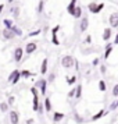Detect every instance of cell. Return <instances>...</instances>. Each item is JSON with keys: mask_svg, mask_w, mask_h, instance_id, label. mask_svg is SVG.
Returning <instances> with one entry per match:
<instances>
[{"mask_svg": "<svg viewBox=\"0 0 118 124\" xmlns=\"http://www.w3.org/2000/svg\"><path fill=\"white\" fill-rule=\"evenodd\" d=\"M97 4H99V3H96V1H90L89 4H88V10H89V13H92V14H96Z\"/></svg>", "mask_w": 118, "mask_h": 124, "instance_id": "obj_17", "label": "cell"}, {"mask_svg": "<svg viewBox=\"0 0 118 124\" xmlns=\"http://www.w3.org/2000/svg\"><path fill=\"white\" fill-rule=\"evenodd\" d=\"M111 53H112V45L111 43H107V46H106V50H104V54H103V57L104 59H108V57L111 56Z\"/></svg>", "mask_w": 118, "mask_h": 124, "instance_id": "obj_12", "label": "cell"}, {"mask_svg": "<svg viewBox=\"0 0 118 124\" xmlns=\"http://www.w3.org/2000/svg\"><path fill=\"white\" fill-rule=\"evenodd\" d=\"M103 8H104V3H99V4H97V8H96V14H99Z\"/></svg>", "mask_w": 118, "mask_h": 124, "instance_id": "obj_36", "label": "cell"}, {"mask_svg": "<svg viewBox=\"0 0 118 124\" xmlns=\"http://www.w3.org/2000/svg\"><path fill=\"white\" fill-rule=\"evenodd\" d=\"M108 23H110V27H111V28H118V11L110 14Z\"/></svg>", "mask_w": 118, "mask_h": 124, "instance_id": "obj_3", "label": "cell"}, {"mask_svg": "<svg viewBox=\"0 0 118 124\" xmlns=\"http://www.w3.org/2000/svg\"><path fill=\"white\" fill-rule=\"evenodd\" d=\"M92 66H93V67H97V66H100V59H99V57H95V59L92 60Z\"/></svg>", "mask_w": 118, "mask_h": 124, "instance_id": "obj_33", "label": "cell"}, {"mask_svg": "<svg viewBox=\"0 0 118 124\" xmlns=\"http://www.w3.org/2000/svg\"><path fill=\"white\" fill-rule=\"evenodd\" d=\"M83 43L85 45H90V43H92V36H90V35H86V36H85Z\"/></svg>", "mask_w": 118, "mask_h": 124, "instance_id": "obj_35", "label": "cell"}, {"mask_svg": "<svg viewBox=\"0 0 118 124\" xmlns=\"http://www.w3.org/2000/svg\"><path fill=\"white\" fill-rule=\"evenodd\" d=\"M76 79H78L76 75H71V77H68V78H67V84L69 85V86H72V85H75Z\"/></svg>", "mask_w": 118, "mask_h": 124, "instance_id": "obj_22", "label": "cell"}, {"mask_svg": "<svg viewBox=\"0 0 118 124\" xmlns=\"http://www.w3.org/2000/svg\"><path fill=\"white\" fill-rule=\"evenodd\" d=\"M8 116H10V123L11 124H18L20 123V113L18 112L11 110V112L8 113Z\"/></svg>", "mask_w": 118, "mask_h": 124, "instance_id": "obj_7", "label": "cell"}, {"mask_svg": "<svg viewBox=\"0 0 118 124\" xmlns=\"http://www.w3.org/2000/svg\"><path fill=\"white\" fill-rule=\"evenodd\" d=\"M32 75H35V74L31 73L29 70H21V77H22V78H31Z\"/></svg>", "mask_w": 118, "mask_h": 124, "instance_id": "obj_21", "label": "cell"}, {"mask_svg": "<svg viewBox=\"0 0 118 124\" xmlns=\"http://www.w3.org/2000/svg\"><path fill=\"white\" fill-rule=\"evenodd\" d=\"M64 117H65V114H64V113L54 112V113H53V123H58V121H61Z\"/></svg>", "mask_w": 118, "mask_h": 124, "instance_id": "obj_10", "label": "cell"}, {"mask_svg": "<svg viewBox=\"0 0 118 124\" xmlns=\"http://www.w3.org/2000/svg\"><path fill=\"white\" fill-rule=\"evenodd\" d=\"M74 114H75V121H76L78 124H82V123L85 121V120H83V117H81V116H79V114H78L76 112H74Z\"/></svg>", "mask_w": 118, "mask_h": 124, "instance_id": "obj_28", "label": "cell"}, {"mask_svg": "<svg viewBox=\"0 0 118 124\" xmlns=\"http://www.w3.org/2000/svg\"><path fill=\"white\" fill-rule=\"evenodd\" d=\"M3 24H4V27H6V28H8V29H11L13 25H14V24H13V21H11V20H8V18H4V20H3Z\"/></svg>", "mask_w": 118, "mask_h": 124, "instance_id": "obj_24", "label": "cell"}, {"mask_svg": "<svg viewBox=\"0 0 118 124\" xmlns=\"http://www.w3.org/2000/svg\"><path fill=\"white\" fill-rule=\"evenodd\" d=\"M43 112H45V105L39 103V109H38V113H39V114H43Z\"/></svg>", "mask_w": 118, "mask_h": 124, "instance_id": "obj_39", "label": "cell"}, {"mask_svg": "<svg viewBox=\"0 0 118 124\" xmlns=\"http://www.w3.org/2000/svg\"><path fill=\"white\" fill-rule=\"evenodd\" d=\"M75 7H76V0H71L69 4H68V7H67V13L69 14V16H74Z\"/></svg>", "mask_w": 118, "mask_h": 124, "instance_id": "obj_11", "label": "cell"}, {"mask_svg": "<svg viewBox=\"0 0 118 124\" xmlns=\"http://www.w3.org/2000/svg\"><path fill=\"white\" fill-rule=\"evenodd\" d=\"M54 79H56V74L51 73L50 75H49V78H47V82H54Z\"/></svg>", "mask_w": 118, "mask_h": 124, "instance_id": "obj_38", "label": "cell"}, {"mask_svg": "<svg viewBox=\"0 0 118 124\" xmlns=\"http://www.w3.org/2000/svg\"><path fill=\"white\" fill-rule=\"evenodd\" d=\"M81 98H82V85L78 84L76 86H75V99L79 101Z\"/></svg>", "mask_w": 118, "mask_h": 124, "instance_id": "obj_14", "label": "cell"}, {"mask_svg": "<svg viewBox=\"0 0 118 124\" xmlns=\"http://www.w3.org/2000/svg\"><path fill=\"white\" fill-rule=\"evenodd\" d=\"M60 31V25H56V27H53L51 28V35H57V32Z\"/></svg>", "mask_w": 118, "mask_h": 124, "instance_id": "obj_37", "label": "cell"}, {"mask_svg": "<svg viewBox=\"0 0 118 124\" xmlns=\"http://www.w3.org/2000/svg\"><path fill=\"white\" fill-rule=\"evenodd\" d=\"M115 109H117V102L114 101L111 105H110V110H108V112H112V110H115Z\"/></svg>", "mask_w": 118, "mask_h": 124, "instance_id": "obj_40", "label": "cell"}, {"mask_svg": "<svg viewBox=\"0 0 118 124\" xmlns=\"http://www.w3.org/2000/svg\"><path fill=\"white\" fill-rule=\"evenodd\" d=\"M14 102H15V98H14V96H8V101H7V103H8V105H13Z\"/></svg>", "mask_w": 118, "mask_h": 124, "instance_id": "obj_41", "label": "cell"}, {"mask_svg": "<svg viewBox=\"0 0 118 124\" xmlns=\"http://www.w3.org/2000/svg\"><path fill=\"white\" fill-rule=\"evenodd\" d=\"M51 43L54 46H58L60 45V42H58V38H57V35H51Z\"/></svg>", "mask_w": 118, "mask_h": 124, "instance_id": "obj_31", "label": "cell"}, {"mask_svg": "<svg viewBox=\"0 0 118 124\" xmlns=\"http://www.w3.org/2000/svg\"><path fill=\"white\" fill-rule=\"evenodd\" d=\"M34 123H35L34 118H28V120H27V124H34Z\"/></svg>", "mask_w": 118, "mask_h": 124, "instance_id": "obj_43", "label": "cell"}, {"mask_svg": "<svg viewBox=\"0 0 118 124\" xmlns=\"http://www.w3.org/2000/svg\"><path fill=\"white\" fill-rule=\"evenodd\" d=\"M13 1H14V0H7V3H8V4H11Z\"/></svg>", "mask_w": 118, "mask_h": 124, "instance_id": "obj_46", "label": "cell"}, {"mask_svg": "<svg viewBox=\"0 0 118 124\" xmlns=\"http://www.w3.org/2000/svg\"><path fill=\"white\" fill-rule=\"evenodd\" d=\"M99 89H100L101 92H106V91H107L106 81H103V79H100V81H99Z\"/></svg>", "mask_w": 118, "mask_h": 124, "instance_id": "obj_23", "label": "cell"}, {"mask_svg": "<svg viewBox=\"0 0 118 124\" xmlns=\"http://www.w3.org/2000/svg\"><path fill=\"white\" fill-rule=\"evenodd\" d=\"M1 34H3V38H4V39H8V40L15 38V34L13 32V29H8V28H4L1 31Z\"/></svg>", "mask_w": 118, "mask_h": 124, "instance_id": "obj_9", "label": "cell"}, {"mask_svg": "<svg viewBox=\"0 0 118 124\" xmlns=\"http://www.w3.org/2000/svg\"><path fill=\"white\" fill-rule=\"evenodd\" d=\"M22 78V77H21V71H20V73L17 74V75H15V77H14V78H13V81H11V84H18V81H20V79Z\"/></svg>", "mask_w": 118, "mask_h": 124, "instance_id": "obj_29", "label": "cell"}, {"mask_svg": "<svg viewBox=\"0 0 118 124\" xmlns=\"http://www.w3.org/2000/svg\"><path fill=\"white\" fill-rule=\"evenodd\" d=\"M47 79L45 78H39L38 81H36V84H35V86L39 89V92L42 93V95H46V91H47Z\"/></svg>", "mask_w": 118, "mask_h": 124, "instance_id": "obj_2", "label": "cell"}, {"mask_svg": "<svg viewBox=\"0 0 118 124\" xmlns=\"http://www.w3.org/2000/svg\"><path fill=\"white\" fill-rule=\"evenodd\" d=\"M115 102H117V107H118V99H117V101H115Z\"/></svg>", "mask_w": 118, "mask_h": 124, "instance_id": "obj_47", "label": "cell"}, {"mask_svg": "<svg viewBox=\"0 0 118 124\" xmlns=\"http://www.w3.org/2000/svg\"><path fill=\"white\" fill-rule=\"evenodd\" d=\"M18 73H20L18 70H14V71H13V73L10 74V75H8V78H7V81H8V82H11V81H13V78H14V77H15V75H17Z\"/></svg>", "mask_w": 118, "mask_h": 124, "instance_id": "obj_32", "label": "cell"}, {"mask_svg": "<svg viewBox=\"0 0 118 124\" xmlns=\"http://www.w3.org/2000/svg\"><path fill=\"white\" fill-rule=\"evenodd\" d=\"M104 114H106V112H104L103 109H100V110H99V112L96 113V114H93V116H92V118H90V120H92V121H96V120H100V118L103 117Z\"/></svg>", "mask_w": 118, "mask_h": 124, "instance_id": "obj_16", "label": "cell"}, {"mask_svg": "<svg viewBox=\"0 0 118 124\" xmlns=\"http://www.w3.org/2000/svg\"><path fill=\"white\" fill-rule=\"evenodd\" d=\"M40 32H42V29H35V31H32V32H29L27 38H32V36H38V35H40Z\"/></svg>", "mask_w": 118, "mask_h": 124, "instance_id": "obj_27", "label": "cell"}, {"mask_svg": "<svg viewBox=\"0 0 118 124\" xmlns=\"http://www.w3.org/2000/svg\"><path fill=\"white\" fill-rule=\"evenodd\" d=\"M114 45H118V32L115 35V38H114Z\"/></svg>", "mask_w": 118, "mask_h": 124, "instance_id": "obj_44", "label": "cell"}, {"mask_svg": "<svg viewBox=\"0 0 118 124\" xmlns=\"http://www.w3.org/2000/svg\"><path fill=\"white\" fill-rule=\"evenodd\" d=\"M111 35H112V28H111V27H110V28H104V29H103L101 39L104 40V42H108L110 38H111Z\"/></svg>", "mask_w": 118, "mask_h": 124, "instance_id": "obj_8", "label": "cell"}, {"mask_svg": "<svg viewBox=\"0 0 118 124\" xmlns=\"http://www.w3.org/2000/svg\"><path fill=\"white\" fill-rule=\"evenodd\" d=\"M88 28H89V18L85 16V17L81 18V23H79V31H81L82 34H85V31H88Z\"/></svg>", "mask_w": 118, "mask_h": 124, "instance_id": "obj_4", "label": "cell"}, {"mask_svg": "<svg viewBox=\"0 0 118 124\" xmlns=\"http://www.w3.org/2000/svg\"><path fill=\"white\" fill-rule=\"evenodd\" d=\"M3 8H4V4H0V14L3 13Z\"/></svg>", "mask_w": 118, "mask_h": 124, "instance_id": "obj_45", "label": "cell"}, {"mask_svg": "<svg viewBox=\"0 0 118 124\" xmlns=\"http://www.w3.org/2000/svg\"><path fill=\"white\" fill-rule=\"evenodd\" d=\"M67 96L69 98V99H74V98H75V86H72V88L69 89V92L67 93Z\"/></svg>", "mask_w": 118, "mask_h": 124, "instance_id": "obj_30", "label": "cell"}, {"mask_svg": "<svg viewBox=\"0 0 118 124\" xmlns=\"http://www.w3.org/2000/svg\"><path fill=\"white\" fill-rule=\"evenodd\" d=\"M36 10H38V13H43V10H45V1H43V0H39Z\"/></svg>", "mask_w": 118, "mask_h": 124, "instance_id": "obj_26", "label": "cell"}, {"mask_svg": "<svg viewBox=\"0 0 118 124\" xmlns=\"http://www.w3.org/2000/svg\"><path fill=\"white\" fill-rule=\"evenodd\" d=\"M36 49H38L36 42H28L27 46H25V53H27V54H32V53L36 52Z\"/></svg>", "mask_w": 118, "mask_h": 124, "instance_id": "obj_6", "label": "cell"}, {"mask_svg": "<svg viewBox=\"0 0 118 124\" xmlns=\"http://www.w3.org/2000/svg\"><path fill=\"white\" fill-rule=\"evenodd\" d=\"M24 53H25V50H24L22 47H20V46L15 47V49H14V53H13V54H14V60H15L17 63H20L21 60H22Z\"/></svg>", "mask_w": 118, "mask_h": 124, "instance_id": "obj_5", "label": "cell"}, {"mask_svg": "<svg viewBox=\"0 0 118 124\" xmlns=\"http://www.w3.org/2000/svg\"><path fill=\"white\" fill-rule=\"evenodd\" d=\"M75 59H74L71 54H65V56H62L61 57V66L64 68H71V67H74L75 64Z\"/></svg>", "mask_w": 118, "mask_h": 124, "instance_id": "obj_1", "label": "cell"}, {"mask_svg": "<svg viewBox=\"0 0 118 124\" xmlns=\"http://www.w3.org/2000/svg\"><path fill=\"white\" fill-rule=\"evenodd\" d=\"M112 96L114 98H118V84H115L112 86Z\"/></svg>", "mask_w": 118, "mask_h": 124, "instance_id": "obj_34", "label": "cell"}, {"mask_svg": "<svg viewBox=\"0 0 118 124\" xmlns=\"http://www.w3.org/2000/svg\"><path fill=\"white\" fill-rule=\"evenodd\" d=\"M100 71H101V74H106L107 67H106V66H100Z\"/></svg>", "mask_w": 118, "mask_h": 124, "instance_id": "obj_42", "label": "cell"}, {"mask_svg": "<svg viewBox=\"0 0 118 124\" xmlns=\"http://www.w3.org/2000/svg\"><path fill=\"white\" fill-rule=\"evenodd\" d=\"M47 63H49V60H47V59H43V62L40 64V74H42V75H45V74L47 73Z\"/></svg>", "mask_w": 118, "mask_h": 124, "instance_id": "obj_15", "label": "cell"}, {"mask_svg": "<svg viewBox=\"0 0 118 124\" xmlns=\"http://www.w3.org/2000/svg\"><path fill=\"white\" fill-rule=\"evenodd\" d=\"M74 18H76V20H79V18H82V7L76 6L75 7V11H74Z\"/></svg>", "mask_w": 118, "mask_h": 124, "instance_id": "obj_18", "label": "cell"}, {"mask_svg": "<svg viewBox=\"0 0 118 124\" xmlns=\"http://www.w3.org/2000/svg\"><path fill=\"white\" fill-rule=\"evenodd\" d=\"M8 106H10V105H8L7 102H1V103H0V110L3 113H6L7 110H8Z\"/></svg>", "mask_w": 118, "mask_h": 124, "instance_id": "obj_25", "label": "cell"}, {"mask_svg": "<svg viewBox=\"0 0 118 124\" xmlns=\"http://www.w3.org/2000/svg\"><path fill=\"white\" fill-rule=\"evenodd\" d=\"M45 112L47 113H50L51 112V109H53V105H51V101H50V98H45Z\"/></svg>", "mask_w": 118, "mask_h": 124, "instance_id": "obj_13", "label": "cell"}, {"mask_svg": "<svg viewBox=\"0 0 118 124\" xmlns=\"http://www.w3.org/2000/svg\"><path fill=\"white\" fill-rule=\"evenodd\" d=\"M13 32H14V34H15V36H22V29L20 28V27H17V25H13Z\"/></svg>", "mask_w": 118, "mask_h": 124, "instance_id": "obj_20", "label": "cell"}, {"mask_svg": "<svg viewBox=\"0 0 118 124\" xmlns=\"http://www.w3.org/2000/svg\"><path fill=\"white\" fill-rule=\"evenodd\" d=\"M10 13H11L15 18H18L20 14H21V10H20V7H11V8H10Z\"/></svg>", "mask_w": 118, "mask_h": 124, "instance_id": "obj_19", "label": "cell"}]
</instances>
